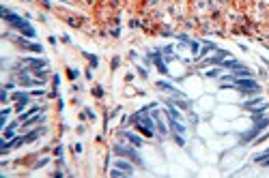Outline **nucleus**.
Returning a JSON list of instances; mask_svg holds the SVG:
<instances>
[{
  "label": "nucleus",
  "instance_id": "f257e3e1",
  "mask_svg": "<svg viewBox=\"0 0 269 178\" xmlns=\"http://www.w3.org/2000/svg\"><path fill=\"white\" fill-rule=\"evenodd\" d=\"M114 152H118L121 157H129V159L136 161L138 165H142V159L136 154V150H134V148H125V146H114Z\"/></svg>",
  "mask_w": 269,
  "mask_h": 178
},
{
  "label": "nucleus",
  "instance_id": "f03ea898",
  "mask_svg": "<svg viewBox=\"0 0 269 178\" xmlns=\"http://www.w3.org/2000/svg\"><path fill=\"white\" fill-rule=\"evenodd\" d=\"M157 88H161V90H170L172 95H176V97H183L181 92L176 90V88H172V86H170V84H168V82H157Z\"/></svg>",
  "mask_w": 269,
  "mask_h": 178
},
{
  "label": "nucleus",
  "instance_id": "7ed1b4c3",
  "mask_svg": "<svg viewBox=\"0 0 269 178\" xmlns=\"http://www.w3.org/2000/svg\"><path fill=\"white\" fill-rule=\"evenodd\" d=\"M116 167H118V169H125L127 174H132V172H134L132 163H127V161H123V159H118V161H116Z\"/></svg>",
  "mask_w": 269,
  "mask_h": 178
},
{
  "label": "nucleus",
  "instance_id": "20e7f679",
  "mask_svg": "<svg viewBox=\"0 0 269 178\" xmlns=\"http://www.w3.org/2000/svg\"><path fill=\"white\" fill-rule=\"evenodd\" d=\"M17 43L22 45V47H26V49H32V52H43V49H41V45H34V43H26V41H17Z\"/></svg>",
  "mask_w": 269,
  "mask_h": 178
},
{
  "label": "nucleus",
  "instance_id": "39448f33",
  "mask_svg": "<svg viewBox=\"0 0 269 178\" xmlns=\"http://www.w3.org/2000/svg\"><path fill=\"white\" fill-rule=\"evenodd\" d=\"M121 135H123V137H129V142H132L134 146H140L142 144V140L138 137V135H134V133H121Z\"/></svg>",
  "mask_w": 269,
  "mask_h": 178
},
{
  "label": "nucleus",
  "instance_id": "423d86ee",
  "mask_svg": "<svg viewBox=\"0 0 269 178\" xmlns=\"http://www.w3.org/2000/svg\"><path fill=\"white\" fill-rule=\"evenodd\" d=\"M37 137H39V131H32V133H28V135H26V142H34Z\"/></svg>",
  "mask_w": 269,
  "mask_h": 178
},
{
  "label": "nucleus",
  "instance_id": "0eeeda50",
  "mask_svg": "<svg viewBox=\"0 0 269 178\" xmlns=\"http://www.w3.org/2000/svg\"><path fill=\"white\" fill-rule=\"evenodd\" d=\"M172 103H176V105L183 107V110H187V107H190V103H187V101H172Z\"/></svg>",
  "mask_w": 269,
  "mask_h": 178
},
{
  "label": "nucleus",
  "instance_id": "6e6552de",
  "mask_svg": "<svg viewBox=\"0 0 269 178\" xmlns=\"http://www.w3.org/2000/svg\"><path fill=\"white\" fill-rule=\"evenodd\" d=\"M67 75H69V79H75V77H78V71L71 69V71H67Z\"/></svg>",
  "mask_w": 269,
  "mask_h": 178
},
{
  "label": "nucleus",
  "instance_id": "1a4fd4ad",
  "mask_svg": "<svg viewBox=\"0 0 269 178\" xmlns=\"http://www.w3.org/2000/svg\"><path fill=\"white\" fill-rule=\"evenodd\" d=\"M93 95H95V97H103V88H95Z\"/></svg>",
  "mask_w": 269,
  "mask_h": 178
},
{
  "label": "nucleus",
  "instance_id": "9d476101",
  "mask_svg": "<svg viewBox=\"0 0 269 178\" xmlns=\"http://www.w3.org/2000/svg\"><path fill=\"white\" fill-rule=\"evenodd\" d=\"M174 140H176V144H179V146H183V144H185V140H183L181 135H174Z\"/></svg>",
  "mask_w": 269,
  "mask_h": 178
},
{
  "label": "nucleus",
  "instance_id": "9b49d317",
  "mask_svg": "<svg viewBox=\"0 0 269 178\" xmlns=\"http://www.w3.org/2000/svg\"><path fill=\"white\" fill-rule=\"evenodd\" d=\"M263 165H267V167H269V157H267V159L263 161Z\"/></svg>",
  "mask_w": 269,
  "mask_h": 178
}]
</instances>
